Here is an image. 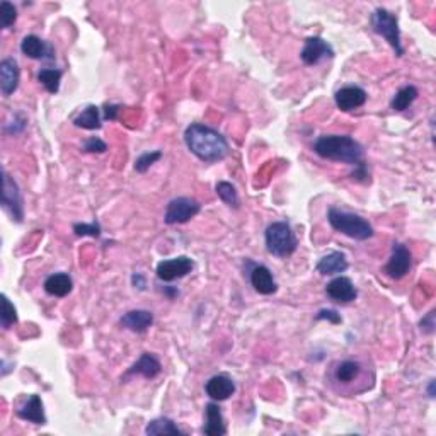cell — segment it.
<instances>
[{
  "instance_id": "obj_1",
  "label": "cell",
  "mask_w": 436,
  "mask_h": 436,
  "mask_svg": "<svg viewBox=\"0 0 436 436\" xmlns=\"http://www.w3.org/2000/svg\"><path fill=\"white\" fill-rule=\"evenodd\" d=\"M185 143L193 156L201 162L215 164L223 160L230 152L229 142L218 129L205 123H193L186 128Z\"/></svg>"
},
{
  "instance_id": "obj_2",
  "label": "cell",
  "mask_w": 436,
  "mask_h": 436,
  "mask_svg": "<svg viewBox=\"0 0 436 436\" xmlns=\"http://www.w3.org/2000/svg\"><path fill=\"white\" fill-rule=\"evenodd\" d=\"M313 152L319 157L349 165H362L365 162V150L362 143L349 135H322L313 143Z\"/></svg>"
},
{
  "instance_id": "obj_3",
  "label": "cell",
  "mask_w": 436,
  "mask_h": 436,
  "mask_svg": "<svg viewBox=\"0 0 436 436\" xmlns=\"http://www.w3.org/2000/svg\"><path fill=\"white\" fill-rule=\"evenodd\" d=\"M327 222L336 232L355 240H368L372 239L375 233L372 223L366 218L334 207L329 208V211H327Z\"/></svg>"
},
{
  "instance_id": "obj_4",
  "label": "cell",
  "mask_w": 436,
  "mask_h": 436,
  "mask_svg": "<svg viewBox=\"0 0 436 436\" xmlns=\"http://www.w3.org/2000/svg\"><path fill=\"white\" fill-rule=\"evenodd\" d=\"M266 249L269 254L276 256V258H288L297 251V237H295L293 230H291L290 223L287 222H273L271 225L266 229L264 233Z\"/></svg>"
},
{
  "instance_id": "obj_5",
  "label": "cell",
  "mask_w": 436,
  "mask_h": 436,
  "mask_svg": "<svg viewBox=\"0 0 436 436\" xmlns=\"http://www.w3.org/2000/svg\"><path fill=\"white\" fill-rule=\"evenodd\" d=\"M372 30L391 45V48L394 50L395 55H404V46H402L401 41L399 21L394 14L388 12L387 9H382V7L375 9L372 14Z\"/></svg>"
},
{
  "instance_id": "obj_6",
  "label": "cell",
  "mask_w": 436,
  "mask_h": 436,
  "mask_svg": "<svg viewBox=\"0 0 436 436\" xmlns=\"http://www.w3.org/2000/svg\"><path fill=\"white\" fill-rule=\"evenodd\" d=\"M2 207L12 217L14 222L24 220V201L19 186L6 171H2Z\"/></svg>"
},
{
  "instance_id": "obj_7",
  "label": "cell",
  "mask_w": 436,
  "mask_h": 436,
  "mask_svg": "<svg viewBox=\"0 0 436 436\" xmlns=\"http://www.w3.org/2000/svg\"><path fill=\"white\" fill-rule=\"evenodd\" d=\"M201 211V205L196 200L187 196H179L174 198L172 201H169L167 208H165L164 214V222L167 225H178V223H186L191 218L196 217Z\"/></svg>"
},
{
  "instance_id": "obj_8",
  "label": "cell",
  "mask_w": 436,
  "mask_h": 436,
  "mask_svg": "<svg viewBox=\"0 0 436 436\" xmlns=\"http://www.w3.org/2000/svg\"><path fill=\"white\" fill-rule=\"evenodd\" d=\"M194 268L193 259H189L187 256H178V258L172 259H164L157 264V276L158 280L165 281V283H171V281L185 278L186 275H189Z\"/></svg>"
},
{
  "instance_id": "obj_9",
  "label": "cell",
  "mask_w": 436,
  "mask_h": 436,
  "mask_svg": "<svg viewBox=\"0 0 436 436\" xmlns=\"http://www.w3.org/2000/svg\"><path fill=\"white\" fill-rule=\"evenodd\" d=\"M413 268V254L404 244L395 242L392 247V254L385 264V273L392 280H402Z\"/></svg>"
},
{
  "instance_id": "obj_10",
  "label": "cell",
  "mask_w": 436,
  "mask_h": 436,
  "mask_svg": "<svg viewBox=\"0 0 436 436\" xmlns=\"http://www.w3.org/2000/svg\"><path fill=\"white\" fill-rule=\"evenodd\" d=\"M300 59L305 65L312 67V65L320 63L322 60L334 59V50H333V46L326 41V39L319 38V36H311V38L305 39V45L300 53Z\"/></svg>"
},
{
  "instance_id": "obj_11",
  "label": "cell",
  "mask_w": 436,
  "mask_h": 436,
  "mask_svg": "<svg viewBox=\"0 0 436 436\" xmlns=\"http://www.w3.org/2000/svg\"><path fill=\"white\" fill-rule=\"evenodd\" d=\"M366 99H368L366 91L358 87V85H346L334 94V103H336L338 110L344 111V113L362 107L366 103Z\"/></svg>"
},
{
  "instance_id": "obj_12",
  "label": "cell",
  "mask_w": 436,
  "mask_h": 436,
  "mask_svg": "<svg viewBox=\"0 0 436 436\" xmlns=\"http://www.w3.org/2000/svg\"><path fill=\"white\" fill-rule=\"evenodd\" d=\"M326 293L331 300L338 302V304H349L358 297L355 283L346 276H338V278L331 280L326 287Z\"/></svg>"
},
{
  "instance_id": "obj_13",
  "label": "cell",
  "mask_w": 436,
  "mask_h": 436,
  "mask_svg": "<svg viewBox=\"0 0 436 436\" xmlns=\"http://www.w3.org/2000/svg\"><path fill=\"white\" fill-rule=\"evenodd\" d=\"M21 81V70L19 65L12 56L9 59H3L0 62V91L6 97L12 96L14 92L19 87Z\"/></svg>"
},
{
  "instance_id": "obj_14",
  "label": "cell",
  "mask_w": 436,
  "mask_h": 436,
  "mask_svg": "<svg viewBox=\"0 0 436 436\" xmlns=\"http://www.w3.org/2000/svg\"><path fill=\"white\" fill-rule=\"evenodd\" d=\"M205 391H207V395L211 399V401L223 402L227 399L232 397L236 394V384L230 377L227 375H215L205 385Z\"/></svg>"
},
{
  "instance_id": "obj_15",
  "label": "cell",
  "mask_w": 436,
  "mask_h": 436,
  "mask_svg": "<svg viewBox=\"0 0 436 436\" xmlns=\"http://www.w3.org/2000/svg\"><path fill=\"white\" fill-rule=\"evenodd\" d=\"M21 52L32 60H46V59H55V53L53 48L48 43L43 41L39 36L36 34H28L24 36L23 41H21Z\"/></svg>"
},
{
  "instance_id": "obj_16",
  "label": "cell",
  "mask_w": 436,
  "mask_h": 436,
  "mask_svg": "<svg viewBox=\"0 0 436 436\" xmlns=\"http://www.w3.org/2000/svg\"><path fill=\"white\" fill-rule=\"evenodd\" d=\"M251 284L259 295H273L278 290V284H276L273 273L269 271V268H266L262 264L252 268Z\"/></svg>"
},
{
  "instance_id": "obj_17",
  "label": "cell",
  "mask_w": 436,
  "mask_h": 436,
  "mask_svg": "<svg viewBox=\"0 0 436 436\" xmlns=\"http://www.w3.org/2000/svg\"><path fill=\"white\" fill-rule=\"evenodd\" d=\"M120 324L132 333H145L154 324V313L150 311H129L120 319Z\"/></svg>"
},
{
  "instance_id": "obj_18",
  "label": "cell",
  "mask_w": 436,
  "mask_h": 436,
  "mask_svg": "<svg viewBox=\"0 0 436 436\" xmlns=\"http://www.w3.org/2000/svg\"><path fill=\"white\" fill-rule=\"evenodd\" d=\"M348 268H349L348 259H346V256L340 251H334V252H331V254L324 256V258L320 259L315 266L317 273L322 276L341 275V273H344Z\"/></svg>"
},
{
  "instance_id": "obj_19",
  "label": "cell",
  "mask_w": 436,
  "mask_h": 436,
  "mask_svg": "<svg viewBox=\"0 0 436 436\" xmlns=\"http://www.w3.org/2000/svg\"><path fill=\"white\" fill-rule=\"evenodd\" d=\"M17 416L23 421H28V423L46 424L45 407H43L41 397L36 394L30 395V399L21 406V409H17Z\"/></svg>"
},
{
  "instance_id": "obj_20",
  "label": "cell",
  "mask_w": 436,
  "mask_h": 436,
  "mask_svg": "<svg viewBox=\"0 0 436 436\" xmlns=\"http://www.w3.org/2000/svg\"><path fill=\"white\" fill-rule=\"evenodd\" d=\"M162 372V365L152 353H143L138 360L132 365L126 375H142L145 378H156Z\"/></svg>"
},
{
  "instance_id": "obj_21",
  "label": "cell",
  "mask_w": 436,
  "mask_h": 436,
  "mask_svg": "<svg viewBox=\"0 0 436 436\" xmlns=\"http://www.w3.org/2000/svg\"><path fill=\"white\" fill-rule=\"evenodd\" d=\"M43 287H45L46 293L52 295V297L63 298L72 291L74 281H72L70 275H67V273H55V275H50L48 278L45 280V284H43Z\"/></svg>"
},
{
  "instance_id": "obj_22",
  "label": "cell",
  "mask_w": 436,
  "mask_h": 436,
  "mask_svg": "<svg viewBox=\"0 0 436 436\" xmlns=\"http://www.w3.org/2000/svg\"><path fill=\"white\" fill-rule=\"evenodd\" d=\"M205 413H207V424L203 426V433L208 436L227 435V426L223 423L222 411H220L217 402H208Z\"/></svg>"
},
{
  "instance_id": "obj_23",
  "label": "cell",
  "mask_w": 436,
  "mask_h": 436,
  "mask_svg": "<svg viewBox=\"0 0 436 436\" xmlns=\"http://www.w3.org/2000/svg\"><path fill=\"white\" fill-rule=\"evenodd\" d=\"M74 125L82 129H99L103 126V118H101V110L97 106H87L75 116Z\"/></svg>"
},
{
  "instance_id": "obj_24",
  "label": "cell",
  "mask_w": 436,
  "mask_h": 436,
  "mask_svg": "<svg viewBox=\"0 0 436 436\" xmlns=\"http://www.w3.org/2000/svg\"><path fill=\"white\" fill-rule=\"evenodd\" d=\"M145 435L157 436V435H185V431L179 430L178 424L169 417H157L152 419L145 428Z\"/></svg>"
},
{
  "instance_id": "obj_25",
  "label": "cell",
  "mask_w": 436,
  "mask_h": 436,
  "mask_svg": "<svg viewBox=\"0 0 436 436\" xmlns=\"http://www.w3.org/2000/svg\"><path fill=\"white\" fill-rule=\"evenodd\" d=\"M417 96H419V92H417V89L414 85H404V87L399 89L395 92V96L392 97L391 107L394 111H397V113H402V111H406L417 99Z\"/></svg>"
},
{
  "instance_id": "obj_26",
  "label": "cell",
  "mask_w": 436,
  "mask_h": 436,
  "mask_svg": "<svg viewBox=\"0 0 436 436\" xmlns=\"http://www.w3.org/2000/svg\"><path fill=\"white\" fill-rule=\"evenodd\" d=\"M360 375H362V365L358 362H353V360L341 362L334 370V378L340 384H351Z\"/></svg>"
},
{
  "instance_id": "obj_27",
  "label": "cell",
  "mask_w": 436,
  "mask_h": 436,
  "mask_svg": "<svg viewBox=\"0 0 436 436\" xmlns=\"http://www.w3.org/2000/svg\"><path fill=\"white\" fill-rule=\"evenodd\" d=\"M63 72L59 68H43L38 72V82L50 94H56L60 91V82H62Z\"/></svg>"
},
{
  "instance_id": "obj_28",
  "label": "cell",
  "mask_w": 436,
  "mask_h": 436,
  "mask_svg": "<svg viewBox=\"0 0 436 436\" xmlns=\"http://www.w3.org/2000/svg\"><path fill=\"white\" fill-rule=\"evenodd\" d=\"M215 191H217L218 198L230 208H239L240 200H239V194H237L236 186L232 183H227V181H220L215 186Z\"/></svg>"
},
{
  "instance_id": "obj_29",
  "label": "cell",
  "mask_w": 436,
  "mask_h": 436,
  "mask_svg": "<svg viewBox=\"0 0 436 436\" xmlns=\"http://www.w3.org/2000/svg\"><path fill=\"white\" fill-rule=\"evenodd\" d=\"M0 322H2L3 329H9L12 324L17 322V311L7 295H2V313H0Z\"/></svg>"
},
{
  "instance_id": "obj_30",
  "label": "cell",
  "mask_w": 436,
  "mask_h": 436,
  "mask_svg": "<svg viewBox=\"0 0 436 436\" xmlns=\"http://www.w3.org/2000/svg\"><path fill=\"white\" fill-rule=\"evenodd\" d=\"M160 158H162V150H152V152L142 154V156L135 160V171L140 172V174H143V172L149 171V169L152 167L157 160H160Z\"/></svg>"
},
{
  "instance_id": "obj_31",
  "label": "cell",
  "mask_w": 436,
  "mask_h": 436,
  "mask_svg": "<svg viewBox=\"0 0 436 436\" xmlns=\"http://www.w3.org/2000/svg\"><path fill=\"white\" fill-rule=\"evenodd\" d=\"M16 19L17 9L14 7V3L3 0V2L0 3V26H2L3 30H9V28L16 23Z\"/></svg>"
},
{
  "instance_id": "obj_32",
  "label": "cell",
  "mask_w": 436,
  "mask_h": 436,
  "mask_svg": "<svg viewBox=\"0 0 436 436\" xmlns=\"http://www.w3.org/2000/svg\"><path fill=\"white\" fill-rule=\"evenodd\" d=\"M74 232H75V236H79V237H99L101 236V225L97 222L75 223Z\"/></svg>"
},
{
  "instance_id": "obj_33",
  "label": "cell",
  "mask_w": 436,
  "mask_h": 436,
  "mask_svg": "<svg viewBox=\"0 0 436 436\" xmlns=\"http://www.w3.org/2000/svg\"><path fill=\"white\" fill-rule=\"evenodd\" d=\"M82 150L85 154H104L107 150V145L99 136H92V138L85 140L84 145H82Z\"/></svg>"
},
{
  "instance_id": "obj_34",
  "label": "cell",
  "mask_w": 436,
  "mask_h": 436,
  "mask_svg": "<svg viewBox=\"0 0 436 436\" xmlns=\"http://www.w3.org/2000/svg\"><path fill=\"white\" fill-rule=\"evenodd\" d=\"M435 317H436V312L430 311L426 313V315L423 317V319L419 320V329L423 331L424 334H433L435 333V327H436Z\"/></svg>"
},
{
  "instance_id": "obj_35",
  "label": "cell",
  "mask_w": 436,
  "mask_h": 436,
  "mask_svg": "<svg viewBox=\"0 0 436 436\" xmlns=\"http://www.w3.org/2000/svg\"><path fill=\"white\" fill-rule=\"evenodd\" d=\"M26 125H28V121L24 120V118H21L19 114H16V116H14L12 123H7L6 132L9 133V135H19V133L24 132Z\"/></svg>"
},
{
  "instance_id": "obj_36",
  "label": "cell",
  "mask_w": 436,
  "mask_h": 436,
  "mask_svg": "<svg viewBox=\"0 0 436 436\" xmlns=\"http://www.w3.org/2000/svg\"><path fill=\"white\" fill-rule=\"evenodd\" d=\"M317 320H327V322L331 324H341V315L338 313L336 311H333V309H322V311H319V313H317Z\"/></svg>"
},
{
  "instance_id": "obj_37",
  "label": "cell",
  "mask_w": 436,
  "mask_h": 436,
  "mask_svg": "<svg viewBox=\"0 0 436 436\" xmlns=\"http://www.w3.org/2000/svg\"><path fill=\"white\" fill-rule=\"evenodd\" d=\"M351 178L358 183H368V171H366L365 162L355 169V172L351 174Z\"/></svg>"
},
{
  "instance_id": "obj_38",
  "label": "cell",
  "mask_w": 436,
  "mask_h": 436,
  "mask_svg": "<svg viewBox=\"0 0 436 436\" xmlns=\"http://www.w3.org/2000/svg\"><path fill=\"white\" fill-rule=\"evenodd\" d=\"M118 111H120V106L116 104H111V106L104 107V120H116L118 118Z\"/></svg>"
},
{
  "instance_id": "obj_39",
  "label": "cell",
  "mask_w": 436,
  "mask_h": 436,
  "mask_svg": "<svg viewBox=\"0 0 436 436\" xmlns=\"http://www.w3.org/2000/svg\"><path fill=\"white\" fill-rule=\"evenodd\" d=\"M132 283H133V287L138 288V290H145V287H147V280L142 273H133Z\"/></svg>"
},
{
  "instance_id": "obj_40",
  "label": "cell",
  "mask_w": 436,
  "mask_h": 436,
  "mask_svg": "<svg viewBox=\"0 0 436 436\" xmlns=\"http://www.w3.org/2000/svg\"><path fill=\"white\" fill-rule=\"evenodd\" d=\"M428 397L435 399V380H430V385H428Z\"/></svg>"
}]
</instances>
